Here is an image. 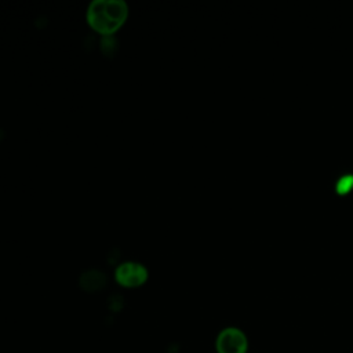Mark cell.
Wrapping results in <instances>:
<instances>
[{"label": "cell", "instance_id": "obj_3", "mask_svg": "<svg viewBox=\"0 0 353 353\" xmlns=\"http://www.w3.org/2000/svg\"><path fill=\"white\" fill-rule=\"evenodd\" d=\"M148 269L139 262H123L114 270L116 281L127 288L142 285L148 280Z\"/></svg>", "mask_w": 353, "mask_h": 353}, {"label": "cell", "instance_id": "obj_2", "mask_svg": "<svg viewBox=\"0 0 353 353\" xmlns=\"http://www.w3.org/2000/svg\"><path fill=\"white\" fill-rule=\"evenodd\" d=\"M215 350L216 353H247L248 338L243 330L226 327L215 339Z\"/></svg>", "mask_w": 353, "mask_h": 353}, {"label": "cell", "instance_id": "obj_1", "mask_svg": "<svg viewBox=\"0 0 353 353\" xmlns=\"http://www.w3.org/2000/svg\"><path fill=\"white\" fill-rule=\"evenodd\" d=\"M128 17V6L123 0H94L87 8V21L90 26L109 36L120 29Z\"/></svg>", "mask_w": 353, "mask_h": 353}]
</instances>
